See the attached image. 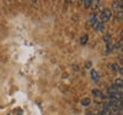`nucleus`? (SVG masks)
Segmentation results:
<instances>
[{"label": "nucleus", "instance_id": "obj_1", "mask_svg": "<svg viewBox=\"0 0 123 115\" xmlns=\"http://www.w3.org/2000/svg\"><path fill=\"white\" fill-rule=\"evenodd\" d=\"M111 17H112V10L108 8H105L103 10V13L100 14V22L104 23V22H107L110 21Z\"/></svg>", "mask_w": 123, "mask_h": 115}, {"label": "nucleus", "instance_id": "obj_2", "mask_svg": "<svg viewBox=\"0 0 123 115\" xmlns=\"http://www.w3.org/2000/svg\"><path fill=\"white\" fill-rule=\"evenodd\" d=\"M107 92L110 93V96H112V95H114V93L116 92H122V88H120V87H116V85H112V87H110V88L107 89Z\"/></svg>", "mask_w": 123, "mask_h": 115}, {"label": "nucleus", "instance_id": "obj_3", "mask_svg": "<svg viewBox=\"0 0 123 115\" xmlns=\"http://www.w3.org/2000/svg\"><path fill=\"white\" fill-rule=\"evenodd\" d=\"M110 111H111V104H110V102H107V103H105V104L103 105V111H101L100 115L108 114V113H110Z\"/></svg>", "mask_w": 123, "mask_h": 115}, {"label": "nucleus", "instance_id": "obj_4", "mask_svg": "<svg viewBox=\"0 0 123 115\" xmlns=\"http://www.w3.org/2000/svg\"><path fill=\"white\" fill-rule=\"evenodd\" d=\"M92 26H93V29H95L96 31H98V32L103 31V30H104V23H101V22H99V21H98V22L95 23Z\"/></svg>", "mask_w": 123, "mask_h": 115}, {"label": "nucleus", "instance_id": "obj_5", "mask_svg": "<svg viewBox=\"0 0 123 115\" xmlns=\"http://www.w3.org/2000/svg\"><path fill=\"white\" fill-rule=\"evenodd\" d=\"M113 8H114L115 10L119 9L120 12H122V1H114V2H113Z\"/></svg>", "mask_w": 123, "mask_h": 115}, {"label": "nucleus", "instance_id": "obj_6", "mask_svg": "<svg viewBox=\"0 0 123 115\" xmlns=\"http://www.w3.org/2000/svg\"><path fill=\"white\" fill-rule=\"evenodd\" d=\"M89 22H90V24L91 25H93L95 23L98 22V18H97V15L95 13H92L91 15H90V17H89Z\"/></svg>", "mask_w": 123, "mask_h": 115}, {"label": "nucleus", "instance_id": "obj_7", "mask_svg": "<svg viewBox=\"0 0 123 115\" xmlns=\"http://www.w3.org/2000/svg\"><path fill=\"white\" fill-rule=\"evenodd\" d=\"M90 75H91V79L93 81H97V80L99 79V74L96 72V70H91L90 71Z\"/></svg>", "mask_w": 123, "mask_h": 115}, {"label": "nucleus", "instance_id": "obj_8", "mask_svg": "<svg viewBox=\"0 0 123 115\" xmlns=\"http://www.w3.org/2000/svg\"><path fill=\"white\" fill-rule=\"evenodd\" d=\"M91 104V100H90V98H84L81 100V105H83V106H89Z\"/></svg>", "mask_w": 123, "mask_h": 115}, {"label": "nucleus", "instance_id": "obj_9", "mask_svg": "<svg viewBox=\"0 0 123 115\" xmlns=\"http://www.w3.org/2000/svg\"><path fill=\"white\" fill-rule=\"evenodd\" d=\"M98 6H99V1H98V0H92L91 2H90V7H91L92 9L98 8Z\"/></svg>", "mask_w": 123, "mask_h": 115}, {"label": "nucleus", "instance_id": "obj_10", "mask_svg": "<svg viewBox=\"0 0 123 115\" xmlns=\"http://www.w3.org/2000/svg\"><path fill=\"white\" fill-rule=\"evenodd\" d=\"M92 95H93L95 97H97V98H101V97H103V92H101V91H99V90H92Z\"/></svg>", "mask_w": 123, "mask_h": 115}, {"label": "nucleus", "instance_id": "obj_11", "mask_svg": "<svg viewBox=\"0 0 123 115\" xmlns=\"http://www.w3.org/2000/svg\"><path fill=\"white\" fill-rule=\"evenodd\" d=\"M87 41H88V36H87V34H84V36H82L80 38V43L81 44H86Z\"/></svg>", "mask_w": 123, "mask_h": 115}, {"label": "nucleus", "instance_id": "obj_12", "mask_svg": "<svg viewBox=\"0 0 123 115\" xmlns=\"http://www.w3.org/2000/svg\"><path fill=\"white\" fill-rule=\"evenodd\" d=\"M115 85H116V87H120V88H122V85H123V81H122V79L116 80V81H115Z\"/></svg>", "mask_w": 123, "mask_h": 115}, {"label": "nucleus", "instance_id": "obj_13", "mask_svg": "<svg viewBox=\"0 0 123 115\" xmlns=\"http://www.w3.org/2000/svg\"><path fill=\"white\" fill-rule=\"evenodd\" d=\"M112 68H113V71H115V72L120 71V66L117 64H112Z\"/></svg>", "mask_w": 123, "mask_h": 115}, {"label": "nucleus", "instance_id": "obj_14", "mask_svg": "<svg viewBox=\"0 0 123 115\" xmlns=\"http://www.w3.org/2000/svg\"><path fill=\"white\" fill-rule=\"evenodd\" d=\"M90 2H91V0H84L83 1V5H84V7H90Z\"/></svg>", "mask_w": 123, "mask_h": 115}, {"label": "nucleus", "instance_id": "obj_15", "mask_svg": "<svg viewBox=\"0 0 123 115\" xmlns=\"http://www.w3.org/2000/svg\"><path fill=\"white\" fill-rule=\"evenodd\" d=\"M91 62H86V67H87V68H89V67H91Z\"/></svg>", "mask_w": 123, "mask_h": 115}, {"label": "nucleus", "instance_id": "obj_16", "mask_svg": "<svg viewBox=\"0 0 123 115\" xmlns=\"http://www.w3.org/2000/svg\"><path fill=\"white\" fill-rule=\"evenodd\" d=\"M87 115H92V113H87Z\"/></svg>", "mask_w": 123, "mask_h": 115}]
</instances>
